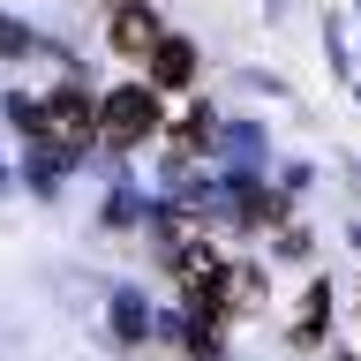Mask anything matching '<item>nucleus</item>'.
Returning a JSON list of instances; mask_svg holds the SVG:
<instances>
[{"label":"nucleus","instance_id":"obj_1","mask_svg":"<svg viewBox=\"0 0 361 361\" xmlns=\"http://www.w3.org/2000/svg\"><path fill=\"white\" fill-rule=\"evenodd\" d=\"M151 128H158V98H151V90H113L106 106H98V135L121 143V151H135Z\"/></svg>","mask_w":361,"mask_h":361},{"label":"nucleus","instance_id":"obj_2","mask_svg":"<svg viewBox=\"0 0 361 361\" xmlns=\"http://www.w3.org/2000/svg\"><path fill=\"white\" fill-rule=\"evenodd\" d=\"M30 113H38V135H53V143H68V151L98 135V106L75 98V90H61V98H45V106H30Z\"/></svg>","mask_w":361,"mask_h":361},{"label":"nucleus","instance_id":"obj_3","mask_svg":"<svg viewBox=\"0 0 361 361\" xmlns=\"http://www.w3.org/2000/svg\"><path fill=\"white\" fill-rule=\"evenodd\" d=\"M158 38H166V30H158V16L143 0H121V8H113V53H121V61H151Z\"/></svg>","mask_w":361,"mask_h":361},{"label":"nucleus","instance_id":"obj_4","mask_svg":"<svg viewBox=\"0 0 361 361\" xmlns=\"http://www.w3.org/2000/svg\"><path fill=\"white\" fill-rule=\"evenodd\" d=\"M151 75H158L166 90H173V83H188V75H196V53H188L180 38H158V53H151Z\"/></svg>","mask_w":361,"mask_h":361}]
</instances>
